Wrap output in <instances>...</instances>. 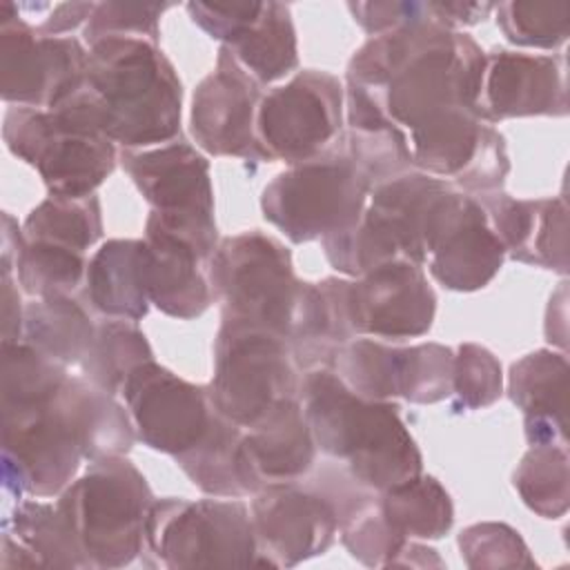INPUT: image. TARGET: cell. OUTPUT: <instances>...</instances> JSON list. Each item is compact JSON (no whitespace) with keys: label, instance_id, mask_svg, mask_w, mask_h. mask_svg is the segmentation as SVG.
<instances>
[{"label":"cell","instance_id":"cell-36","mask_svg":"<svg viewBox=\"0 0 570 570\" xmlns=\"http://www.w3.org/2000/svg\"><path fill=\"white\" fill-rule=\"evenodd\" d=\"M512 483L521 501L543 519H559L570 503V472L566 445H530L521 456Z\"/></svg>","mask_w":570,"mask_h":570},{"label":"cell","instance_id":"cell-26","mask_svg":"<svg viewBox=\"0 0 570 570\" xmlns=\"http://www.w3.org/2000/svg\"><path fill=\"white\" fill-rule=\"evenodd\" d=\"M114 396L85 376H69L53 399L89 463L125 456L138 439L127 405H120Z\"/></svg>","mask_w":570,"mask_h":570},{"label":"cell","instance_id":"cell-49","mask_svg":"<svg viewBox=\"0 0 570 570\" xmlns=\"http://www.w3.org/2000/svg\"><path fill=\"white\" fill-rule=\"evenodd\" d=\"M0 236H2V243H0V254H2L0 267H2V272H11L13 274L16 258L22 252L27 238H24L22 225H18V220L9 212L2 214V232H0Z\"/></svg>","mask_w":570,"mask_h":570},{"label":"cell","instance_id":"cell-29","mask_svg":"<svg viewBox=\"0 0 570 570\" xmlns=\"http://www.w3.org/2000/svg\"><path fill=\"white\" fill-rule=\"evenodd\" d=\"M234 60L261 85H272L298 67L296 29L289 4L263 2L258 18L229 45Z\"/></svg>","mask_w":570,"mask_h":570},{"label":"cell","instance_id":"cell-44","mask_svg":"<svg viewBox=\"0 0 570 570\" xmlns=\"http://www.w3.org/2000/svg\"><path fill=\"white\" fill-rule=\"evenodd\" d=\"M347 9L354 16V22L370 36H379L403 24L441 18L436 2H416V0H374V2H350ZM448 24V22H445ZM450 27V24H448Z\"/></svg>","mask_w":570,"mask_h":570},{"label":"cell","instance_id":"cell-35","mask_svg":"<svg viewBox=\"0 0 570 570\" xmlns=\"http://www.w3.org/2000/svg\"><path fill=\"white\" fill-rule=\"evenodd\" d=\"M22 232L27 240L53 243L85 254L102 236L100 198L96 194L80 198L49 194L27 214Z\"/></svg>","mask_w":570,"mask_h":570},{"label":"cell","instance_id":"cell-2","mask_svg":"<svg viewBox=\"0 0 570 570\" xmlns=\"http://www.w3.org/2000/svg\"><path fill=\"white\" fill-rule=\"evenodd\" d=\"M80 98L91 122L125 149L176 140L183 85L160 47L145 38H105L89 47Z\"/></svg>","mask_w":570,"mask_h":570},{"label":"cell","instance_id":"cell-3","mask_svg":"<svg viewBox=\"0 0 570 570\" xmlns=\"http://www.w3.org/2000/svg\"><path fill=\"white\" fill-rule=\"evenodd\" d=\"M298 401L316 450L343 459L361 485L383 492L421 474L419 445L394 403L358 396L332 367L305 372Z\"/></svg>","mask_w":570,"mask_h":570},{"label":"cell","instance_id":"cell-12","mask_svg":"<svg viewBox=\"0 0 570 570\" xmlns=\"http://www.w3.org/2000/svg\"><path fill=\"white\" fill-rule=\"evenodd\" d=\"M89 51L73 36H40L20 7L0 2V96L7 105L53 109L85 85Z\"/></svg>","mask_w":570,"mask_h":570},{"label":"cell","instance_id":"cell-33","mask_svg":"<svg viewBox=\"0 0 570 570\" xmlns=\"http://www.w3.org/2000/svg\"><path fill=\"white\" fill-rule=\"evenodd\" d=\"M240 439V425L232 423L216 410L205 436L191 450L174 459L200 492L223 499H243L247 492L236 468Z\"/></svg>","mask_w":570,"mask_h":570},{"label":"cell","instance_id":"cell-8","mask_svg":"<svg viewBox=\"0 0 570 570\" xmlns=\"http://www.w3.org/2000/svg\"><path fill=\"white\" fill-rule=\"evenodd\" d=\"M209 285L223 316L267 327L287 338L303 281L289 249L274 236L249 229L223 238L212 254Z\"/></svg>","mask_w":570,"mask_h":570},{"label":"cell","instance_id":"cell-15","mask_svg":"<svg viewBox=\"0 0 570 570\" xmlns=\"http://www.w3.org/2000/svg\"><path fill=\"white\" fill-rule=\"evenodd\" d=\"M120 394L136 436L151 450L178 456L191 450L209 430L216 407L207 385H196L156 361L138 365Z\"/></svg>","mask_w":570,"mask_h":570},{"label":"cell","instance_id":"cell-14","mask_svg":"<svg viewBox=\"0 0 570 570\" xmlns=\"http://www.w3.org/2000/svg\"><path fill=\"white\" fill-rule=\"evenodd\" d=\"M82 459V450L53 401L2 416V483L18 499L24 494L58 497L76 479Z\"/></svg>","mask_w":570,"mask_h":570},{"label":"cell","instance_id":"cell-46","mask_svg":"<svg viewBox=\"0 0 570 570\" xmlns=\"http://www.w3.org/2000/svg\"><path fill=\"white\" fill-rule=\"evenodd\" d=\"M96 2H62L51 9V13L36 27L40 36H62L80 24H87Z\"/></svg>","mask_w":570,"mask_h":570},{"label":"cell","instance_id":"cell-39","mask_svg":"<svg viewBox=\"0 0 570 570\" xmlns=\"http://www.w3.org/2000/svg\"><path fill=\"white\" fill-rule=\"evenodd\" d=\"M503 36L519 47L554 49L568 40L570 4L541 0H508L494 7Z\"/></svg>","mask_w":570,"mask_h":570},{"label":"cell","instance_id":"cell-47","mask_svg":"<svg viewBox=\"0 0 570 570\" xmlns=\"http://www.w3.org/2000/svg\"><path fill=\"white\" fill-rule=\"evenodd\" d=\"M2 294H0V307H2V341H22V318H24V305L20 301V292L16 285V278L11 272H2L0 276Z\"/></svg>","mask_w":570,"mask_h":570},{"label":"cell","instance_id":"cell-7","mask_svg":"<svg viewBox=\"0 0 570 570\" xmlns=\"http://www.w3.org/2000/svg\"><path fill=\"white\" fill-rule=\"evenodd\" d=\"M145 563L154 568L256 566L249 508L240 499H154L145 521Z\"/></svg>","mask_w":570,"mask_h":570},{"label":"cell","instance_id":"cell-34","mask_svg":"<svg viewBox=\"0 0 570 570\" xmlns=\"http://www.w3.org/2000/svg\"><path fill=\"white\" fill-rule=\"evenodd\" d=\"M149 361H154V352L142 330L134 321L107 318L96 325L80 376L109 394H120L127 376Z\"/></svg>","mask_w":570,"mask_h":570},{"label":"cell","instance_id":"cell-19","mask_svg":"<svg viewBox=\"0 0 570 570\" xmlns=\"http://www.w3.org/2000/svg\"><path fill=\"white\" fill-rule=\"evenodd\" d=\"M476 111L488 122L528 116H566L568 85L561 56L492 49L485 53Z\"/></svg>","mask_w":570,"mask_h":570},{"label":"cell","instance_id":"cell-10","mask_svg":"<svg viewBox=\"0 0 570 570\" xmlns=\"http://www.w3.org/2000/svg\"><path fill=\"white\" fill-rule=\"evenodd\" d=\"M120 160L151 214L209 261L218 247V229L207 158L176 138L149 149H122Z\"/></svg>","mask_w":570,"mask_h":570},{"label":"cell","instance_id":"cell-28","mask_svg":"<svg viewBox=\"0 0 570 570\" xmlns=\"http://www.w3.org/2000/svg\"><path fill=\"white\" fill-rule=\"evenodd\" d=\"M96 325L87 303L78 296L33 298L24 303L22 341L51 361L71 367L87 356Z\"/></svg>","mask_w":570,"mask_h":570},{"label":"cell","instance_id":"cell-6","mask_svg":"<svg viewBox=\"0 0 570 570\" xmlns=\"http://www.w3.org/2000/svg\"><path fill=\"white\" fill-rule=\"evenodd\" d=\"M370 191V180L336 138L316 158L276 174L263 187L261 212L292 243L323 240L363 216Z\"/></svg>","mask_w":570,"mask_h":570},{"label":"cell","instance_id":"cell-4","mask_svg":"<svg viewBox=\"0 0 570 570\" xmlns=\"http://www.w3.org/2000/svg\"><path fill=\"white\" fill-rule=\"evenodd\" d=\"M151 503L147 479L125 456L91 461L56 501L89 570L125 568L142 557Z\"/></svg>","mask_w":570,"mask_h":570},{"label":"cell","instance_id":"cell-22","mask_svg":"<svg viewBox=\"0 0 570 570\" xmlns=\"http://www.w3.org/2000/svg\"><path fill=\"white\" fill-rule=\"evenodd\" d=\"M505 249L474 196L461 194L434 236L425 263L436 283L452 292L483 289L501 269Z\"/></svg>","mask_w":570,"mask_h":570},{"label":"cell","instance_id":"cell-17","mask_svg":"<svg viewBox=\"0 0 570 570\" xmlns=\"http://www.w3.org/2000/svg\"><path fill=\"white\" fill-rule=\"evenodd\" d=\"M347 305L354 334L405 341L430 332L436 294L421 265L396 258L352 278Z\"/></svg>","mask_w":570,"mask_h":570},{"label":"cell","instance_id":"cell-13","mask_svg":"<svg viewBox=\"0 0 570 570\" xmlns=\"http://www.w3.org/2000/svg\"><path fill=\"white\" fill-rule=\"evenodd\" d=\"M416 171L476 196L497 191L510 171L503 136L474 107L443 109L407 131Z\"/></svg>","mask_w":570,"mask_h":570},{"label":"cell","instance_id":"cell-5","mask_svg":"<svg viewBox=\"0 0 570 570\" xmlns=\"http://www.w3.org/2000/svg\"><path fill=\"white\" fill-rule=\"evenodd\" d=\"M301 381V367L285 336L223 316L207 394L225 419L249 430L283 401L298 399Z\"/></svg>","mask_w":570,"mask_h":570},{"label":"cell","instance_id":"cell-11","mask_svg":"<svg viewBox=\"0 0 570 570\" xmlns=\"http://www.w3.org/2000/svg\"><path fill=\"white\" fill-rule=\"evenodd\" d=\"M345 125V87L334 73L305 69L263 94L256 111L261 160L296 165L323 154Z\"/></svg>","mask_w":570,"mask_h":570},{"label":"cell","instance_id":"cell-1","mask_svg":"<svg viewBox=\"0 0 570 570\" xmlns=\"http://www.w3.org/2000/svg\"><path fill=\"white\" fill-rule=\"evenodd\" d=\"M483 60L472 36L430 18L365 40L352 53L345 80L372 94L407 134L443 109H476Z\"/></svg>","mask_w":570,"mask_h":570},{"label":"cell","instance_id":"cell-25","mask_svg":"<svg viewBox=\"0 0 570 570\" xmlns=\"http://www.w3.org/2000/svg\"><path fill=\"white\" fill-rule=\"evenodd\" d=\"M568 374L563 352L537 350L512 363L508 396L523 412L530 445H566Z\"/></svg>","mask_w":570,"mask_h":570},{"label":"cell","instance_id":"cell-24","mask_svg":"<svg viewBox=\"0 0 570 570\" xmlns=\"http://www.w3.org/2000/svg\"><path fill=\"white\" fill-rule=\"evenodd\" d=\"M350 281L327 276L318 283L303 281L289 325V347L301 372L332 367L336 352L352 341Z\"/></svg>","mask_w":570,"mask_h":570},{"label":"cell","instance_id":"cell-41","mask_svg":"<svg viewBox=\"0 0 570 570\" xmlns=\"http://www.w3.org/2000/svg\"><path fill=\"white\" fill-rule=\"evenodd\" d=\"M459 552L468 568H534V559L521 534L505 523H474L461 530Z\"/></svg>","mask_w":570,"mask_h":570},{"label":"cell","instance_id":"cell-20","mask_svg":"<svg viewBox=\"0 0 570 570\" xmlns=\"http://www.w3.org/2000/svg\"><path fill=\"white\" fill-rule=\"evenodd\" d=\"M501 240L505 256L568 274V207L554 198H512L505 191L474 196Z\"/></svg>","mask_w":570,"mask_h":570},{"label":"cell","instance_id":"cell-30","mask_svg":"<svg viewBox=\"0 0 570 570\" xmlns=\"http://www.w3.org/2000/svg\"><path fill=\"white\" fill-rule=\"evenodd\" d=\"M2 534L20 543L38 568H89L71 525L56 503L20 499L2 521Z\"/></svg>","mask_w":570,"mask_h":570},{"label":"cell","instance_id":"cell-31","mask_svg":"<svg viewBox=\"0 0 570 570\" xmlns=\"http://www.w3.org/2000/svg\"><path fill=\"white\" fill-rule=\"evenodd\" d=\"M67 367L51 361L24 341H2L0 345V399L2 416L49 405L65 381Z\"/></svg>","mask_w":570,"mask_h":570},{"label":"cell","instance_id":"cell-38","mask_svg":"<svg viewBox=\"0 0 570 570\" xmlns=\"http://www.w3.org/2000/svg\"><path fill=\"white\" fill-rule=\"evenodd\" d=\"M399 347L374 338H352L334 356L332 370L358 396L390 401L399 396Z\"/></svg>","mask_w":570,"mask_h":570},{"label":"cell","instance_id":"cell-32","mask_svg":"<svg viewBox=\"0 0 570 570\" xmlns=\"http://www.w3.org/2000/svg\"><path fill=\"white\" fill-rule=\"evenodd\" d=\"M381 510L390 525L405 539H441L454 523L448 490L425 474L379 492Z\"/></svg>","mask_w":570,"mask_h":570},{"label":"cell","instance_id":"cell-9","mask_svg":"<svg viewBox=\"0 0 570 570\" xmlns=\"http://www.w3.org/2000/svg\"><path fill=\"white\" fill-rule=\"evenodd\" d=\"M7 149L31 165L49 194L89 196L116 169V142L105 134L73 125L53 109L9 107L2 120Z\"/></svg>","mask_w":570,"mask_h":570},{"label":"cell","instance_id":"cell-23","mask_svg":"<svg viewBox=\"0 0 570 570\" xmlns=\"http://www.w3.org/2000/svg\"><path fill=\"white\" fill-rule=\"evenodd\" d=\"M142 240L149 303L171 318H198L214 296L209 276L200 269L205 258L154 214L147 216Z\"/></svg>","mask_w":570,"mask_h":570},{"label":"cell","instance_id":"cell-16","mask_svg":"<svg viewBox=\"0 0 570 570\" xmlns=\"http://www.w3.org/2000/svg\"><path fill=\"white\" fill-rule=\"evenodd\" d=\"M249 514L258 548L256 566H298L323 554L338 532L332 501L312 485L301 488L298 481L256 492Z\"/></svg>","mask_w":570,"mask_h":570},{"label":"cell","instance_id":"cell-37","mask_svg":"<svg viewBox=\"0 0 570 570\" xmlns=\"http://www.w3.org/2000/svg\"><path fill=\"white\" fill-rule=\"evenodd\" d=\"M85 274V254L53 243L27 240L16 258V281L31 298L76 296Z\"/></svg>","mask_w":570,"mask_h":570},{"label":"cell","instance_id":"cell-27","mask_svg":"<svg viewBox=\"0 0 570 570\" xmlns=\"http://www.w3.org/2000/svg\"><path fill=\"white\" fill-rule=\"evenodd\" d=\"M85 301L107 318L138 323L149 312L145 283V240L111 238L87 261Z\"/></svg>","mask_w":570,"mask_h":570},{"label":"cell","instance_id":"cell-40","mask_svg":"<svg viewBox=\"0 0 570 570\" xmlns=\"http://www.w3.org/2000/svg\"><path fill=\"white\" fill-rule=\"evenodd\" d=\"M454 352L441 343L399 347V396L410 403H439L452 396Z\"/></svg>","mask_w":570,"mask_h":570},{"label":"cell","instance_id":"cell-42","mask_svg":"<svg viewBox=\"0 0 570 570\" xmlns=\"http://www.w3.org/2000/svg\"><path fill=\"white\" fill-rule=\"evenodd\" d=\"M169 7V2H96L82 29V36L89 47L105 38H145L158 45L160 16Z\"/></svg>","mask_w":570,"mask_h":570},{"label":"cell","instance_id":"cell-48","mask_svg":"<svg viewBox=\"0 0 570 570\" xmlns=\"http://www.w3.org/2000/svg\"><path fill=\"white\" fill-rule=\"evenodd\" d=\"M497 4L492 2H436V9L441 11V16L445 18V22L456 29V27H470V24H479L481 20H485Z\"/></svg>","mask_w":570,"mask_h":570},{"label":"cell","instance_id":"cell-45","mask_svg":"<svg viewBox=\"0 0 570 570\" xmlns=\"http://www.w3.org/2000/svg\"><path fill=\"white\" fill-rule=\"evenodd\" d=\"M263 2H187L185 9L194 24L223 45L234 42L261 13Z\"/></svg>","mask_w":570,"mask_h":570},{"label":"cell","instance_id":"cell-18","mask_svg":"<svg viewBox=\"0 0 570 570\" xmlns=\"http://www.w3.org/2000/svg\"><path fill=\"white\" fill-rule=\"evenodd\" d=\"M263 87L220 47L216 69L194 89L189 129L209 156L261 160L256 145V111Z\"/></svg>","mask_w":570,"mask_h":570},{"label":"cell","instance_id":"cell-43","mask_svg":"<svg viewBox=\"0 0 570 570\" xmlns=\"http://www.w3.org/2000/svg\"><path fill=\"white\" fill-rule=\"evenodd\" d=\"M503 394V374L497 356L476 343L459 345L452 365V396L456 407L483 410Z\"/></svg>","mask_w":570,"mask_h":570},{"label":"cell","instance_id":"cell-21","mask_svg":"<svg viewBox=\"0 0 570 570\" xmlns=\"http://www.w3.org/2000/svg\"><path fill=\"white\" fill-rule=\"evenodd\" d=\"M316 443L298 399L283 401L249 428L238 445V479L254 497L267 485L296 483L314 465Z\"/></svg>","mask_w":570,"mask_h":570}]
</instances>
